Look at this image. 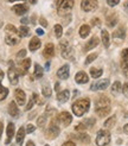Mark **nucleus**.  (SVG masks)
I'll return each instance as SVG.
<instances>
[{"label":"nucleus","mask_w":128,"mask_h":146,"mask_svg":"<svg viewBox=\"0 0 128 146\" xmlns=\"http://www.w3.org/2000/svg\"><path fill=\"white\" fill-rule=\"evenodd\" d=\"M59 46H61V52H62V57L65 58V60H70L74 56V50L69 45L68 40L63 39L59 42Z\"/></svg>","instance_id":"20e7f679"},{"label":"nucleus","mask_w":128,"mask_h":146,"mask_svg":"<svg viewBox=\"0 0 128 146\" xmlns=\"http://www.w3.org/2000/svg\"><path fill=\"white\" fill-rule=\"evenodd\" d=\"M49 69H50V63L48 62V63L45 64V70H49Z\"/></svg>","instance_id":"680f3d73"},{"label":"nucleus","mask_w":128,"mask_h":146,"mask_svg":"<svg viewBox=\"0 0 128 146\" xmlns=\"http://www.w3.org/2000/svg\"><path fill=\"white\" fill-rule=\"evenodd\" d=\"M97 57L96 54H90L88 57H87V60H85V64H90L92 61H95V58Z\"/></svg>","instance_id":"a19ab883"},{"label":"nucleus","mask_w":128,"mask_h":146,"mask_svg":"<svg viewBox=\"0 0 128 146\" xmlns=\"http://www.w3.org/2000/svg\"><path fill=\"white\" fill-rule=\"evenodd\" d=\"M70 98V92L69 90H63V92H59L58 95H57V100H58L61 104H64V102H67Z\"/></svg>","instance_id":"412c9836"},{"label":"nucleus","mask_w":128,"mask_h":146,"mask_svg":"<svg viewBox=\"0 0 128 146\" xmlns=\"http://www.w3.org/2000/svg\"><path fill=\"white\" fill-rule=\"evenodd\" d=\"M6 133H7V139H6V144H10L12 138L14 135V125L12 122L9 123V126H7V129H6Z\"/></svg>","instance_id":"4be33fe9"},{"label":"nucleus","mask_w":128,"mask_h":146,"mask_svg":"<svg viewBox=\"0 0 128 146\" xmlns=\"http://www.w3.org/2000/svg\"><path fill=\"white\" fill-rule=\"evenodd\" d=\"M116 23H117V18L114 16L113 18H109L108 20H107V25H108L109 27H114L116 25Z\"/></svg>","instance_id":"58836bf2"},{"label":"nucleus","mask_w":128,"mask_h":146,"mask_svg":"<svg viewBox=\"0 0 128 146\" xmlns=\"http://www.w3.org/2000/svg\"><path fill=\"white\" fill-rule=\"evenodd\" d=\"M97 0H82L81 3V7L82 10L85 12H92L97 9Z\"/></svg>","instance_id":"423d86ee"},{"label":"nucleus","mask_w":128,"mask_h":146,"mask_svg":"<svg viewBox=\"0 0 128 146\" xmlns=\"http://www.w3.org/2000/svg\"><path fill=\"white\" fill-rule=\"evenodd\" d=\"M119 3H120V0H107V4H108L110 7L116 6Z\"/></svg>","instance_id":"79ce46f5"},{"label":"nucleus","mask_w":128,"mask_h":146,"mask_svg":"<svg viewBox=\"0 0 128 146\" xmlns=\"http://www.w3.org/2000/svg\"><path fill=\"white\" fill-rule=\"evenodd\" d=\"M37 101H38V95H37L36 93H33V94H32V98L30 99V101H28V104H27V106L25 107V109H26V111H30V109L34 106V104H36Z\"/></svg>","instance_id":"bb28decb"},{"label":"nucleus","mask_w":128,"mask_h":146,"mask_svg":"<svg viewBox=\"0 0 128 146\" xmlns=\"http://www.w3.org/2000/svg\"><path fill=\"white\" fill-rule=\"evenodd\" d=\"M115 121H116L115 116H112V118H109L108 120L104 122V128H112L114 125H115Z\"/></svg>","instance_id":"2f4dec72"},{"label":"nucleus","mask_w":128,"mask_h":146,"mask_svg":"<svg viewBox=\"0 0 128 146\" xmlns=\"http://www.w3.org/2000/svg\"><path fill=\"white\" fill-rule=\"evenodd\" d=\"M103 74V70L102 69H97V68H90V75L91 77H94V78H97L100 77Z\"/></svg>","instance_id":"c756f323"},{"label":"nucleus","mask_w":128,"mask_h":146,"mask_svg":"<svg viewBox=\"0 0 128 146\" xmlns=\"http://www.w3.org/2000/svg\"><path fill=\"white\" fill-rule=\"evenodd\" d=\"M14 96H16V101H17V104H18L19 106L25 105L26 95H25L24 90H21V89H16V92H14Z\"/></svg>","instance_id":"9b49d317"},{"label":"nucleus","mask_w":128,"mask_h":146,"mask_svg":"<svg viewBox=\"0 0 128 146\" xmlns=\"http://www.w3.org/2000/svg\"><path fill=\"white\" fill-rule=\"evenodd\" d=\"M28 1H30L31 4H36V3H37V0H28Z\"/></svg>","instance_id":"e2e57ef3"},{"label":"nucleus","mask_w":128,"mask_h":146,"mask_svg":"<svg viewBox=\"0 0 128 146\" xmlns=\"http://www.w3.org/2000/svg\"><path fill=\"white\" fill-rule=\"evenodd\" d=\"M98 43H100V39L97 38V37H92L87 44H85V46H84V51H90L91 49H94V48H96L97 45H98Z\"/></svg>","instance_id":"6ab92c4d"},{"label":"nucleus","mask_w":128,"mask_h":146,"mask_svg":"<svg viewBox=\"0 0 128 146\" xmlns=\"http://www.w3.org/2000/svg\"><path fill=\"white\" fill-rule=\"evenodd\" d=\"M42 93H43V95H44L45 98H50L51 96V93H52V90H51V88H50L49 86H43V88H42Z\"/></svg>","instance_id":"f704fd0d"},{"label":"nucleus","mask_w":128,"mask_h":146,"mask_svg":"<svg viewBox=\"0 0 128 146\" xmlns=\"http://www.w3.org/2000/svg\"><path fill=\"white\" fill-rule=\"evenodd\" d=\"M3 131H4V125H3V122L0 121V139H1V135H3Z\"/></svg>","instance_id":"8fccbe9b"},{"label":"nucleus","mask_w":128,"mask_h":146,"mask_svg":"<svg viewBox=\"0 0 128 146\" xmlns=\"http://www.w3.org/2000/svg\"><path fill=\"white\" fill-rule=\"evenodd\" d=\"M56 113V109L55 108H51V107H48V109H46V115H52V114H55Z\"/></svg>","instance_id":"49530a36"},{"label":"nucleus","mask_w":128,"mask_h":146,"mask_svg":"<svg viewBox=\"0 0 128 146\" xmlns=\"http://www.w3.org/2000/svg\"><path fill=\"white\" fill-rule=\"evenodd\" d=\"M122 70L128 77V48L122 51Z\"/></svg>","instance_id":"ddd939ff"},{"label":"nucleus","mask_w":128,"mask_h":146,"mask_svg":"<svg viewBox=\"0 0 128 146\" xmlns=\"http://www.w3.org/2000/svg\"><path fill=\"white\" fill-rule=\"evenodd\" d=\"M58 121L61 123H63L64 126H69L71 123V121H73V116H71V114H69L68 112H62L58 115Z\"/></svg>","instance_id":"9d476101"},{"label":"nucleus","mask_w":128,"mask_h":146,"mask_svg":"<svg viewBox=\"0 0 128 146\" xmlns=\"http://www.w3.org/2000/svg\"><path fill=\"white\" fill-rule=\"evenodd\" d=\"M7 95H9V89L5 88V87L0 86V101H3L7 98Z\"/></svg>","instance_id":"72a5a7b5"},{"label":"nucleus","mask_w":128,"mask_h":146,"mask_svg":"<svg viewBox=\"0 0 128 146\" xmlns=\"http://www.w3.org/2000/svg\"><path fill=\"white\" fill-rule=\"evenodd\" d=\"M39 23H40V25H42V26H44V27H46V26H48V21H46L44 18H40V19H39Z\"/></svg>","instance_id":"09e8293b"},{"label":"nucleus","mask_w":128,"mask_h":146,"mask_svg":"<svg viewBox=\"0 0 128 146\" xmlns=\"http://www.w3.org/2000/svg\"><path fill=\"white\" fill-rule=\"evenodd\" d=\"M34 128H36V127L32 125V123H28L27 127H26V133H32L33 131H34Z\"/></svg>","instance_id":"37998d69"},{"label":"nucleus","mask_w":128,"mask_h":146,"mask_svg":"<svg viewBox=\"0 0 128 146\" xmlns=\"http://www.w3.org/2000/svg\"><path fill=\"white\" fill-rule=\"evenodd\" d=\"M69 65L68 64H64L63 67H61L57 71V76H58L61 80H67L69 77Z\"/></svg>","instance_id":"f8f14e48"},{"label":"nucleus","mask_w":128,"mask_h":146,"mask_svg":"<svg viewBox=\"0 0 128 146\" xmlns=\"http://www.w3.org/2000/svg\"><path fill=\"white\" fill-rule=\"evenodd\" d=\"M24 138H25V129H24L23 127H20V128L18 129V132H17L16 140H17V143H18L19 145H21V144H23V141H24Z\"/></svg>","instance_id":"393cba45"},{"label":"nucleus","mask_w":128,"mask_h":146,"mask_svg":"<svg viewBox=\"0 0 128 146\" xmlns=\"http://www.w3.org/2000/svg\"><path fill=\"white\" fill-rule=\"evenodd\" d=\"M78 139L80 140H82V143H89L90 141V137L87 134V133H78Z\"/></svg>","instance_id":"e433bc0d"},{"label":"nucleus","mask_w":128,"mask_h":146,"mask_svg":"<svg viewBox=\"0 0 128 146\" xmlns=\"http://www.w3.org/2000/svg\"><path fill=\"white\" fill-rule=\"evenodd\" d=\"M63 3V0H56V6L57 7H59V5Z\"/></svg>","instance_id":"4d7b16f0"},{"label":"nucleus","mask_w":128,"mask_h":146,"mask_svg":"<svg viewBox=\"0 0 128 146\" xmlns=\"http://www.w3.org/2000/svg\"><path fill=\"white\" fill-rule=\"evenodd\" d=\"M55 35H56V37L57 38H61L62 37V35H63V27L61 25H55Z\"/></svg>","instance_id":"4c0bfd02"},{"label":"nucleus","mask_w":128,"mask_h":146,"mask_svg":"<svg viewBox=\"0 0 128 146\" xmlns=\"http://www.w3.org/2000/svg\"><path fill=\"white\" fill-rule=\"evenodd\" d=\"M20 21H21V24H27L28 23V18H23Z\"/></svg>","instance_id":"864d4df0"},{"label":"nucleus","mask_w":128,"mask_h":146,"mask_svg":"<svg viewBox=\"0 0 128 146\" xmlns=\"http://www.w3.org/2000/svg\"><path fill=\"white\" fill-rule=\"evenodd\" d=\"M94 122H95V119H88V120L83 121L82 123L84 125L85 128H88V127H92V126H94Z\"/></svg>","instance_id":"ea45409f"},{"label":"nucleus","mask_w":128,"mask_h":146,"mask_svg":"<svg viewBox=\"0 0 128 146\" xmlns=\"http://www.w3.org/2000/svg\"><path fill=\"white\" fill-rule=\"evenodd\" d=\"M28 48H30L31 51H36L37 49H39V48H40V39L37 38V37H33V38L30 40Z\"/></svg>","instance_id":"5701e85b"},{"label":"nucleus","mask_w":128,"mask_h":146,"mask_svg":"<svg viewBox=\"0 0 128 146\" xmlns=\"http://www.w3.org/2000/svg\"><path fill=\"white\" fill-rule=\"evenodd\" d=\"M5 31H6V37H5V42H6V44H9L11 46L13 45H17L19 40H20V36H19V32L16 27H14L13 25L9 24V25H6V29H5Z\"/></svg>","instance_id":"f257e3e1"},{"label":"nucleus","mask_w":128,"mask_h":146,"mask_svg":"<svg viewBox=\"0 0 128 146\" xmlns=\"http://www.w3.org/2000/svg\"><path fill=\"white\" fill-rule=\"evenodd\" d=\"M108 86H110V82L108 78H104V80H101V81H98L96 83H94L91 86V90H104L108 88Z\"/></svg>","instance_id":"1a4fd4ad"},{"label":"nucleus","mask_w":128,"mask_h":146,"mask_svg":"<svg viewBox=\"0 0 128 146\" xmlns=\"http://www.w3.org/2000/svg\"><path fill=\"white\" fill-rule=\"evenodd\" d=\"M90 33V27L88 25H82L81 29H80V36L82 38H85V37H88Z\"/></svg>","instance_id":"cd10ccee"},{"label":"nucleus","mask_w":128,"mask_h":146,"mask_svg":"<svg viewBox=\"0 0 128 146\" xmlns=\"http://www.w3.org/2000/svg\"><path fill=\"white\" fill-rule=\"evenodd\" d=\"M9 1H16V0H9Z\"/></svg>","instance_id":"0e129e2a"},{"label":"nucleus","mask_w":128,"mask_h":146,"mask_svg":"<svg viewBox=\"0 0 128 146\" xmlns=\"http://www.w3.org/2000/svg\"><path fill=\"white\" fill-rule=\"evenodd\" d=\"M26 146H36V145H34V143H33V141L28 140V141H27V144H26Z\"/></svg>","instance_id":"5fc2aeb1"},{"label":"nucleus","mask_w":128,"mask_h":146,"mask_svg":"<svg viewBox=\"0 0 128 146\" xmlns=\"http://www.w3.org/2000/svg\"><path fill=\"white\" fill-rule=\"evenodd\" d=\"M101 39H102V43L106 48L109 46V42H110V37H109V33L107 32L106 30H102L101 31Z\"/></svg>","instance_id":"b1692460"},{"label":"nucleus","mask_w":128,"mask_h":146,"mask_svg":"<svg viewBox=\"0 0 128 146\" xmlns=\"http://www.w3.org/2000/svg\"><path fill=\"white\" fill-rule=\"evenodd\" d=\"M18 32H19V36L20 37H27L28 35H30V29H28L27 26H20L19 27V30H18Z\"/></svg>","instance_id":"c85d7f7f"},{"label":"nucleus","mask_w":128,"mask_h":146,"mask_svg":"<svg viewBox=\"0 0 128 146\" xmlns=\"http://www.w3.org/2000/svg\"><path fill=\"white\" fill-rule=\"evenodd\" d=\"M46 119H48V115L46 114H43L40 115L38 120H37V123H38V127H44L45 123H46Z\"/></svg>","instance_id":"7c9ffc66"},{"label":"nucleus","mask_w":128,"mask_h":146,"mask_svg":"<svg viewBox=\"0 0 128 146\" xmlns=\"http://www.w3.org/2000/svg\"><path fill=\"white\" fill-rule=\"evenodd\" d=\"M55 89H56L57 92L59 90V83H56V86H55Z\"/></svg>","instance_id":"052dcab7"},{"label":"nucleus","mask_w":128,"mask_h":146,"mask_svg":"<svg viewBox=\"0 0 128 146\" xmlns=\"http://www.w3.org/2000/svg\"><path fill=\"white\" fill-rule=\"evenodd\" d=\"M59 134V127L57 126V123L52 120L51 125H50L49 129H48V133H46V137L49 138V139H55V138H57Z\"/></svg>","instance_id":"6e6552de"},{"label":"nucleus","mask_w":128,"mask_h":146,"mask_svg":"<svg viewBox=\"0 0 128 146\" xmlns=\"http://www.w3.org/2000/svg\"><path fill=\"white\" fill-rule=\"evenodd\" d=\"M74 0H63V3L59 5L58 7V14L63 16L65 12H68L69 10H71L74 7Z\"/></svg>","instance_id":"0eeeda50"},{"label":"nucleus","mask_w":128,"mask_h":146,"mask_svg":"<svg viewBox=\"0 0 128 146\" xmlns=\"http://www.w3.org/2000/svg\"><path fill=\"white\" fill-rule=\"evenodd\" d=\"M25 56H26V50H24V49L20 50L19 52L17 54V57H18V58H24Z\"/></svg>","instance_id":"a18cd8bd"},{"label":"nucleus","mask_w":128,"mask_h":146,"mask_svg":"<svg viewBox=\"0 0 128 146\" xmlns=\"http://www.w3.org/2000/svg\"><path fill=\"white\" fill-rule=\"evenodd\" d=\"M75 80H76V82H77V83H80V84H82V83H87V82L89 81V76L85 74L84 71H80V72H77V74H76Z\"/></svg>","instance_id":"f3484780"},{"label":"nucleus","mask_w":128,"mask_h":146,"mask_svg":"<svg viewBox=\"0 0 128 146\" xmlns=\"http://www.w3.org/2000/svg\"><path fill=\"white\" fill-rule=\"evenodd\" d=\"M36 32H37V35H39V36H42V35H44V31H43V30H42V29H37V31H36Z\"/></svg>","instance_id":"603ef678"},{"label":"nucleus","mask_w":128,"mask_h":146,"mask_svg":"<svg viewBox=\"0 0 128 146\" xmlns=\"http://www.w3.org/2000/svg\"><path fill=\"white\" fill-rule=\"evenodd\" d=\"M12 10H13V12L16 13V14H18V16H23V14H25L26 12H27V6L26 5H24V4H19V5H16V6H13L12 7Z\"/></svg>","instance_id":"dca6fc26"},{"label":"nucleus","mask_w":128,"mask_h":146,"mask_svg":"<svg viewBox=\"0 0 128 146\" xmlns=\"http://www.w3.org/2000/svg\"><path fill=\"white\" fill-rule=\"evenodd\" d=\"M91 25H96V26H101V21L98 18H94L91 20Z\"/></svg>","instance_id":"de8ad7c7"},{"label":"nucleus","mask_w":128,"mask_h":146,"mask_svg":"<svg viewBox=\"0 0 128 146\" xmlns=\"http://www.w3.org/2000/svg\"><path fill=\"white\" fill-rule=\"evenodd\" d=\"M123 132H125L126 134H128V123H127V125H125V127H123Z\"/></svg>","instance_id":"6e6d98bb"},{"label":"nucleus","mask_w":128,"mask_h":146,"mask_svg":"<svg viewBox=\"0 0 128 146\" xmlns=\"http://www.w3.org/2000/svg\"><path fill=\"white\" fill-rule=\"evenodd\" d=\"M30 67H31V60H30V58H26V60H24L23 62L20 63V70H19L18 74L24 75L25 72L28 70V68H30Z\"/></svg>","instance_id":"a211bd4d"},{"label":"nucleus","mask_w":128,"mask_h":146,"mask_svg":"<svg viewBox=\"0 0 128 146\" xmlns=\"http://www.w3.org/2000/svg\"><path fill=\"white\" fill-rule=\"evenodd\" d=\"M3 78H4V71H3V70H0V82L3 81Z\"/></svg>","instance_id":"13d9d810"},{"label":"nucleus","mask_w":128,"mask_h":146,"mask_svg":"<svg viewBox=\"0 0 128 146\" xmlns=\"http://www.w3.org/2000/svg\"><path fill=\"white\" fill-rule=\"evenodd\" d=\"M95 111L100 116H106L110 113V100L107 96H100L96 101Z\"/></svg>","instance_id":"f03ea898"},{"label":"nucleus","mask_w":128,"mask_h":146,"mask_svg":"<svg viewBox=\"0 0 128 146\" xmlns=\"http://www.w3.org/2000/svg\"><path fill=\"white\" fill-rule=\"evenodd\" d=\"M123 7H125V10H126V12L128 13V1H126V3H125V5H123Z\"/></svg>","instance_id":"bf43d9fd"},{"label":"nucleus","mask_w":128,"mask_h":146,"mask_svg":"<svg viewBox=\"0 0 128 146\" xmlns=\"http://www.w3.org/2000/svg\"><path fill=\"white\" fill-rule=\"evenodd\" d=\"M109 143H110V133L108 131H104V129L98 131L97 137H96L97 146H107Z\"/></svg>","instance_id":"39448f33"},{"label":"nucleus","mask_w":128,"mask_h":146,"mask_svg":"<svg viewBox=\"0 0 128 146\" xmlns=\"http://www.w3.org/2000/svg\"><path fill=\"white\" fill-rule=\"evenodd\" d=\"M114 37L120 38V39H123V38H125V29H123V27L117 29V30L114 32Z\"/></svg>","instance_id":"473e14b6"},{"label":"nucleus","mask_w":128,"mask_h":146,"mask_svg":"<svg viewBox=\"0 0 128 146\" xmlns=\"http://www.w3.org/2000/svg\"><path fill=\"white\" fill-rule=\"evenodd\" d=\"M122 92H123V95L126 98H128V83H125L122 86Z\"/></svg>","instance_id":"c03bdc74"},{"label":"nucleus","mask_w":128,"mask_h":146,"mask_svg":"<svg viewBox=\"0 0 128 146\" xmlns=\"http://www.w3.org/2000/svg\"><path fill=\"white\" fill-rule=\"evenodd\" d=\"M43 55H44V57H46V58H51L55 56V46H53L52 43H49V44L45 45L44 51H43Z\"/></svg>","instance_id":"4468645a"},{"label":"nucleus","mask_w":128,"mask_h":146,"mask_svg":"<svg viewBox=\"0 0 128 146\" xmlns=\"http://www.w3.org/2000/svg\"><path fill=\"white\" fill-rule=\"evenodd\" d=\"M63 146H76V145H75V143H74V141H67V143L64 144Z\"/></svg>","instance_id":"3c124183"},{"label":"nucleus","mask_w":128,"mask_h":146,"mask_svg":"<svg viewBox=\"0 0 128 146\" xmlns=\"http://www.w3.org/2000/svg\"><path fill=\"white\" fill-rule=\"evenodd\" d=\"M7 75H9V78H10V82L12 84H17L18 83V71L14 69V68H10L9 69V72H7Z\"/></svg>","instance_id":"2eb2a0df"},{"label":"nucleus","mask_w":128,"mask_h":146,"mask_svg":"<svg viewBox=\"0 0 128 146\" xmlns=\"http://www.w3.org/2000/svg\"><path fill=\"white\" fill-rule=\"evenodd\" d=\"M44 74V69H43L39 64H34V72H33V76L36 78H40Z\"/></svg>","instance_id":"a878e982"},{"label":"nucleus","mask_w":128,"mask_h":146,"mask_svg":"<svg viewBox=\"0 0 128 146\" xmlns=\"http://www.w3.org/2000/svg\"><path fill=\"white\" fill-rule=\"evenodd\" d=\"M9 114L11 116H13V118H17V116L19 115V109H18V106L16 105V102H10L9 105Z\"/></svg>","instance_id":"aec40b11"},{"label":"nucleus","mask_w":128,"mask_h":146,"mask_svg":"<svg viewBox=\"0 0 128 146\" xmlns=\"http://www.w3.org/2000/svg\"><path fill=\"white\" fill-rule=\"evenodd\" d=\"M120 90H121V83H120L119 81L114 82L113 86H112V93H113V94H119Z\"/></svg>","instance_id":"c9c22d12"},{"label":"nucleus","mask_w":128,"mask_h":146,"mask_svg":"<svg viewBox=\"0 0 128 146\" xmlns=\"http://www.w3.org/2000/svg\"><path fill=\"white\" fill-rule=\"evenodd\" d=\"M89 105H90V102L88 99H81V100L76 101L73 105L74 114H76L77 116H82L84 113H87V111L89 109Z\"/></svg>","instance_id":"7ed1b4c3"}]
</instances>
